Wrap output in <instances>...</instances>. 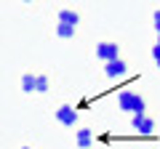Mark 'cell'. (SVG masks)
Instances as JSON below:
<instances>
[{
    "label": "cell",
    "instance_id": "cell-4",
    "mask_svg": "<svg viewBox=\"0 0 160 149\" xmlns=\"http://www.w3.org/2000/svg\"><path fill=\"white\" fill-rule=\"evenodd\" d=\"M133 128H136L139 133H144V136H149V133L155 131V120L147 115H133Z\"/></svg>",
    "mask_w": 160,
    "mask_h": 149
},
{
    "label": "cell",
    "instance_id": "cell-8",
    "mask_svg": "<svg viewBox=\"0 0 160 149\" xmlns=\"http://www.w3.org/2000/svg\"><path fill=\"white\" fill-rule=\"evenodd\" d=\"M56 35L67 40V37H72V35H75V27H69V24H56Z\"/></svg>",
    "mask_w": 160,
    "mask_h": 149
},
{
    "label": "cell",
    "instance_id": "cell-5",
    "mask_svg": "<svg viewBox=\"0 0 160 149\" xmlns=\"http://www.w3.org/2000/svg\"><path fill=\"white\" fill-rule=\"evenodd\" d=\"M126 72H128V67H126L123 59H115V61L104 64V74H107V77H120V74H126Z\"/></svg>",
    "mask_w": 160,
    "mask_h": 149
},
{
    "label": "cell",
    "instance_id": "cell-10",
    "mask_svg": "<svg viewBox=\"0 0 160 149\" xmlns=\"http://www.w3.org/2000/svg\"><path fill=\"white\" fill-rule=\"evenodd\" d=\"M35 91H48V77L46 74H38V77H35Z\"/></svg>",
    "mask_w": 160,
    "mask_h": 149
},
{
    "label": "cell",
    "instance_id": "cell-9",
    "mask_svg": "<svg viewBox=\"0 0 160 149\" xmlns=\"http://www.w3.org/2000/svg\"><path fill=\"white\" fill-rule=\"evenodd\" d=\"M22 91L24 93H32L35 91V74H24V77H22Z\"/></svg>",
    "mask_w": 160,
    "mask_h": 149
},
{
    "label": "cell",
    "instance_id": "cell-1",
    "mask_svg": "<svg viewBox=\"0 0 160 149\" xmlns=\"http://www.w3.org/2000/svg\"><path fill=\"white\" fill-rule=\"evenodd\" d=\"M120 109L123 112H133V115H144V109H147V101H144V96H139V93L133 91H123L118 99Z\"/></svg>",
    "mask_w": 160,
    "mask_h": 149
},
{
    "label": "cell",
    "instance_id": "cell-6",
    "mask_svg": "<svg viewBox=\"0 0 160 149\" xmlns=\"http://www.w3.org/2000/svg\"><path fill=\"white\" fill-rule=\"evenodd\" d=\"M59 24H69V27H78L80 24V13L78 11H59Z\"/></svg>",
    "mask_w": 160,
    "mask_h": 149
},
{
    "label": "cell",
    "instance_id": "cell-3",
    "mask_svg": "<svg viewBox=\"0 0 160 149\" xmlns=\"http://www.w3.org/2000/svg\"><path fill=\"white\" fill-rule=\"evenodd\" d=\"M56 120L62 123V125H75V123H78V109L69 107V104H64V107L56 109Z\"/></svg>",
    "mask_w": 160,
    "mask_h": 149
},
{
    "label": "cell",
    "instance_id": "cell-2",
    "mask_svg": "<svg viewBox=\"0 0 160 149\" xmlns=\"http://www.w3.org/2000/svg\"><path fill=\"white\" fill-rule=\"evenodd\" d=\"M96 56L102 59L104 64L115 61V59H120V48L115 46V43H99V46H96Z\"/></svg>",
    "mask_w": 160,
    "mask_h": 149
},
{
    "label": "cell",
    "instance_id": "cell-15",
    "mask_svg": "<svg viewBox=\"0 0 160 149\" xmlns=\"http://www.w3.org/2000/svg\"><path fill=\"white\" fill-rule=\"evenodd\" d=\"M22 149H29V147H22Z\"/></svg>",
    "mask_w": 160,
    "mask_h": 149
},
{
    "label": "cell",
    "instance_id": "cell-11",
    "mask_svg": "<svg viewBox=\"0 0 160 149\" xmlns=\"http://www.w3.org/2000/svg\"><path fill=\"white\" fill-rule=\"evenodd\" d=\"M152 22H155V29H158V35H160V11H155V16H152Z\"/></svg>",
    "mask_w": 160,
    "mask_h": 149
},
{
    "label": "cell",
    "instance_id": "cell-14",
    "mask_svg": "<svg viewBox=\"0 0 160 149\" xmlns=\"http://www.w3.org/2000/svg\"><path fill=\"white\" fill-rule=\"evenodd\" d=\"M158 67H160V59H158Z\"/></svg>",
    "mask_w": 160,
    "mask_h": 149
},
{
    "label": "cell",
    "instance_id": "cell-7",
    "mask_svg": "<svg viewBox=\"0 0 160 149\" xmlns=\"http://www.w3.org/2000/svg\"><path fill=\"white\" fill-rule=\"evenodd\" d=\"M91 144H93V133L88 131V128H80L78 131V147L86 149V147H91Z\"/></svg>",
    "mask_w": 160,
    "mask_h": 149
},
{
    "label": "cell",
    "instance_id": "cell-12",
    "mask_svg": "<svg viewBox=\"0 0 160 149\" xmlns=\"http://www.w3.org/2000/svg\"><path fill=\"white\" fill-rule=\"evenodd\" d=\"M152 56H155V61L160 59V46H155V48H152Z\"/></svg>",
    "mask_w": 160,
    "mask_h": 149
},
{
    "label": "cell",
    "instance_id": "cell-13",
    "mask_svg": "<svg viewBox=\"0 0 160 149\" xmlns=\"http://www.w3.org/2000/svg\"><path fill=\"white\" fill-rule=\"evenodd\" d=\"M158 46H160V35H158Z\"/></svg>",
    "mask_w": 160,
    "mask_h": 149
}]
</instances>
